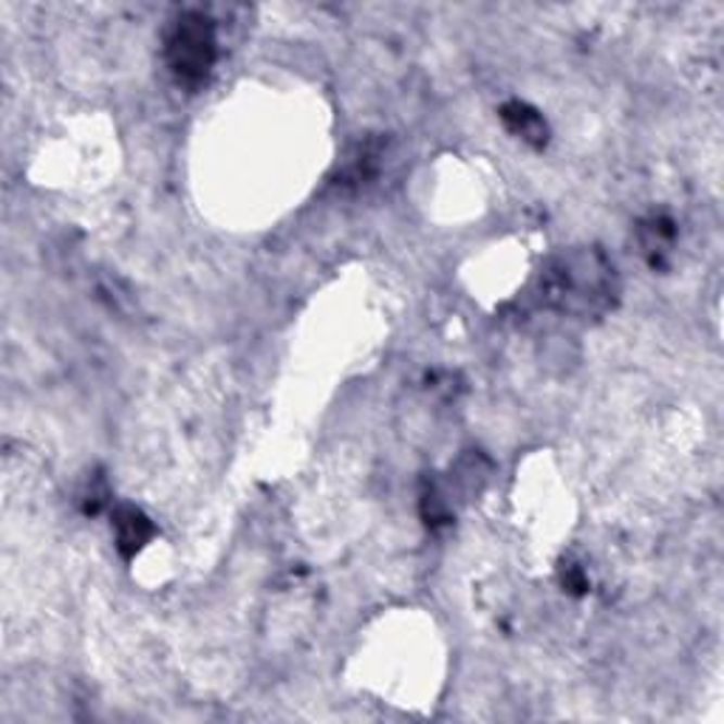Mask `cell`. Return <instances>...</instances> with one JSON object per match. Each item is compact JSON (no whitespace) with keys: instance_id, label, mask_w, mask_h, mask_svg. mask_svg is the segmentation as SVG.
Returning <instances> with one entry per match:
<instances>
[{"instance_id":"cell-5","label":"cell","mask_w":724,"mask_h":724,"mask_svg":"<svg viewBox=\"0 0 724 724\" xmlns=\"http://www.w3.org/2000/svg\"><path fill=\"white\" fill-rule=\"evenodd\" d=\"M643 246H646V252L653 258V264H657V255H662V252L668 250V244H671V238H674V232H671V224L662 221V218H653V221L643 224Z\"/></svg>"},{"instance_id":"cell-3","label":"cell","mask_w":724,"mask_h":724,"mask_svg":"<svg viewBox=\"0 0 724 724\" xmlns=\"http://www.w3.org/2000/svg\"><path fill=\"white\" fill-rule=\"evenodd\" d=\"M114 530H116V546H119V552H123L125 558H134V555L153 538V524L148 521L144 512H139L137 507L116 509Z\"/></svg>"},{"instance_id":"cell-2","label":"cell","mask_w":724,"mask_h":724,"mask_svg":"<svg viewBox=\"0 0 724 724\" xmlns=\"http://www.w3.org/2000/svg\"><path fill=\"white\" fill-rule=\"evenodd\" d=\"M216 23L209 21L204 12H185L179 21L173 23L167 35L165 54L170 65L173 77L185 86H199L207 79L216 63Z\"/></svg>"},{"instance_id":"cell-1","label":"cell","mask_w":724,"mask_h":724,"mask_svg":"<svg viewBox=\"0 0 724 724\" xmlns=\"http://www.w3.org/2000/svg\"><path fill=\"white\" fill-rule=\"evenodd\" d=\"M614 266L597 250L558 255L541 275V301L567 315H600L614 303Z\"/></svg>"},{"instance_id":"cell-4","label":"cell","mask_w":724,"mask_h":724,"mask_svg":"<svg viewBox=\"0 0 724 724\" xmlns=\"http://www.w3.org/2000/svg\"><path fill=\"white\" fill-rule=\"evenodd\" d=\"M501 119L507 123V128L521 137L530 144H544L546 142V123L544 116L535 109L524 105V102H509L501 109Z\"/></svg>"}]
</instances>
